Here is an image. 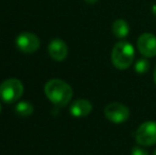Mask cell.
Segmentation results:
<instances>
[{
	"label": "cell",
	"instance_id": "3957f363",
	"mask_svg": "<svg viewBox=\"0 0 156 155\" xmlns=\"http://www.w3.org/2000/svg\"><path fill=\"white\" fill-rule=\"evenodd\" d=\"M23 93V85L18 79H8L0 84V99L5 103H14Z\"/></svg>",
	"mask_w": 156,
	"mask_h": 155
},
{
	"label": "cell",
	"instance_id": "9a60e30c",
	"mask_svg": "<svg viewBox=\"0 0 156 155\" xmlns=\"http://www.w3.org/2000/svg\"><path fill=\"white\" fill-rule=\"evenodd\" d=\"M153 78H154V82L156 84V66H155V69H154V73H153Z\"/></svg>",
	"mask_w": 156,
	"mask_h": 155
},
{
	"label": "cell",
	"instance_id": "9c48e42d",
	"mask_svg": "<svg viewBox=\"0 0 156 155\" xmlns=\"http://www.w3.org/2000/svg\"><path fill=\"white\" fill-rule=\"evenodd\" d=\"M69 111L73 117H86L93 111V104L86 99H78L70 105Z\"/></svg>",
	"mask_w": 156,
	"mask_h": 155
},
{
	"label": "cell",
	"instance_id": "5b68a950",
	"mask_svg": "<svg viewBox=\"0 0 156 155\" xmlns=\"http://www.w3.org/2000/svg\"><path fill=\"white\" fill-rule=\"evenodd\" d=\"M104 115L111 122L120 124L129 118V108L119 102H113L105 106Z\"/></svg>",
	"mask_w": 156,
	"mask_h": 155
},
{
	"label": "cell",
	"instance_id": "7a4b0ae2",
	"mask_svg": "<svg viewBox=\"0 0 156 155\" xmlns=\"http://www.w3.org/2000/svg\"><path fill=\"white\" fill-rule=\"evenodd\" d=\"M135 58V50L129 41H119L112 50V63L118 69H126Z\"/></svg>",
	"mask_w": 156,
	"mask_h": 155
},
{
	"label": "cell",
	"instance_id": "30bf717a",
	"mask_svg": "<svg viewBox=\"0 0 156 155\" xmlns=\"http://www.w3.org/2000/svg\"><path fill=\"white\" fill-rule=\"evenodd\" d=\"M112 32L117 38H125L129 33V26L124 19H117L112 25Z\"/></svg>",
	"mask_w": 156,
	"mask_h": 155
},
{
	"label": "cell",
	"instance_id": "7c38bea8",
	"mask_svg": "<svg viewBox=\"0 0 156 155\" xmlns=\"http://www.w3.org/2000/svg\"><path fill=\"white\" fill-rule=\"evenodd\" d=\"M135 71L139 75H144V73L148 72L149 68H150V63L147 58H139L135 62L134 65Z\"/></svg>",
	"mask_w": 156,
	"mask_h": 155
},
{
	"label": "cell",
	"instance_id": "8fae6325",
	"mask_svg": "<svg viewBox=\"0 0 156 155\" xmlns=\"http://www.w3.org/2000/svg\"><path fill=\"white\" fill-rule=\"evenodd\" d=\"M33 111H34V107L28 101H21L18 104H16V106H15V112L19 116H23V117H28L30 115H32Z\"/></svg>",
	"mask_w": 156,
	"mask_h": 155
},
{
	"label": "cell",
	"instance_id": "ba28073f",
	"mask_svg": "<svg viewBox=\"0 0 156 155\" xmlns=\"http://www.w3.org/2000/svg\"><path fill=\"white\" fill-rule=\"evenodd\" d=\"M48 52L49 55L53 58L54 61H64L67 58L68 54V47L66 43L60 38H54L50 41L49 46H48Z\"/></svg>",
	"mask_w": 156,
	"mask_h": 155
},
{
	"label": "cell",
	"instance_id": "52a82bcc",
	"mask_svg": "<svg viewBox=\"0 0 156 155\" xmlns=\"http://www.w3.org/2000/svg\"><path fill=\"white\" fill-rule=\"evenodd\" d=\"M137 47L139 52L146 58L156 55V36L152 33H144L137 39Z\"/></svg>",
	"mask_w": 156,
	"mask_h": 155
},
{
	"label": "cell",
	"instance_id": "2e32d148",
	"mask_svg": "<svg viewBox=\"0 0 156 155\" xmlns=\"http://www.w3.org/2000/svg\"><path fill=\"white\" fill-rule=\"evenodd\" d=\"M153 155H156V150H155V151H154V153H153Z\"/></svg>",
	"mask_w": 156,
	"mask_h": 155
},
{
	"label": "cell",
	"instance_id": "277c9868",
	"mask_svg": "<svg viewBox=\"0 0 156 155\" xmlns=\"http://www.w3.org/2000/svg\"><path fill=\"white\" fill-rule=\"evenodd\" d=\"M135 139L140 146L149 147L156 143V121H146L139 125Z\"/></svg>",
	"mask_w": 156,
	"mask_h": 155
},
{
	"label": "cell",
	"instance_id": "6da1fadb",
	"mask_svg": "<svg viewBox=\"0 0 156 155\" xmlns=\"http://www.w3.org/2000/svg\"><path fill=\"white\" fill-rule=\"evenodd\" d=\"M45 93L48 99L58 106L67 105L73 96L71 86L61 79L48 81L45 85Z\"/></svg>",
	"mask_w": 156,
	"mask_h": 155
},
{
	"label": "cell",
	"instance_id": "5bb4252c",
	"mask_svg": "<svg viewBox=\"0 0 156 155\" xmlns=\"http://www.w3.org/2000/svg\"><path fill=\"white\" fill-rule=\"evenodd\" d=\"M84 1L88 4H94V3H96V2H98V0H84Z\"/></svg>",
	"mask_w": 156,
	"mask_h": 155
},
{
	"label": "cell",
	"instance_id": "4fadbf2b",
	"mask_svg": "<svg viewBox=\"0 0 156 155\" xmlns=\"http://www.w3.org/2000/svg\"><path fill=\"white\" fill-rule=\"evenodd\" d=\"M131 155H149V153H148V151H147V150L144 149V148L138 147V146H135V147L132 148Z\"/></svg>",
	"mask_w": 156,
	"mask_h": 155
},
{
	"label": "cell",
	"instance_id": "e0dca14e",
	"mask_svg": "<svg viewBox=\"0 0 156 155\" xmlns=\"http://www.w3.org/2000/svg\"><path fill=\"white\" fill-rule=\"evenodd\" d=\"M0 112H1V106H0Z\"/></svg>",
	"mask_w": 156,
	"mask_h": 155
},
{
	"label": "cell",
	"instance_id": "8992f818",
	"mask_svg": "<svg viewBox=\"0 0 156 155\" xmlns=\"http://www.w3.org/2000/svg\"><path fill=\"white\" fill-rule=\"evenodd\" d=\"M16 46L23 53H34L41 46V41L31 32H23L16 37Z\"/></svg>",
	"mask_w": 156,
	"mask_h": 155
}]
</instances>
